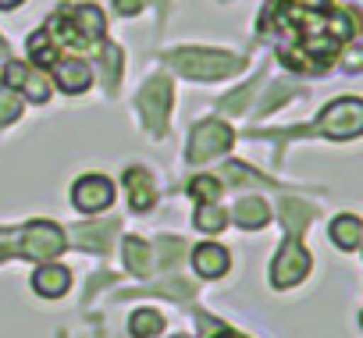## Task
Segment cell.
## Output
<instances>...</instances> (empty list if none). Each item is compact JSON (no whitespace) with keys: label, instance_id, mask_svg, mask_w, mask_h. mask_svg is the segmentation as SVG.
<instances>
[{"label":"cell","instance_id":"obj_26","mask_svg":"<svg viewBox=\"0 0 363 338\" xmlns=\"http://www.w3.org/2000/svg\"><path fill=\"white\" fill-rule=\"evenodd\" d=\"M22 4V0H0V8H4V11H11V8H18Z\"/></svg>","mask_w":363,"mask_h":338},{"label":"cell","instance_id":"obj_17","mask_svg":"<svg viewBox=\"0 0 363 338\" xmlns=\"http://www.w3.org/2000/svg\"><path fill=\"white\" fill-rule=\"evenodd\" d=\"M111 242H114V225H107V221L82 225V228L75 232V246H79V249H96V253H104V249H111Z\"/></svg>","mask_w":363,"mask_h":338},{"label":"cell","instance_id":"obj_10","mask_svg":"<svg viewBox=\"0 0 363 338\" xmlns=\"http://www.w3.org/2000/svg\"><path fill=\"white\" fill-rule=\"evenodd\" d=\"M50 72H54V79L65 93H86L89 82H93V68L82 57H61Z\"/></svg>","mask_w":363,"mask_h":338},{"label":"cell","instance_id":"obj_2","mask_svg":"<svg viewBox=\"0 0 363 338\" xmlns=\"http://www.w3.org/2000/svg\"><path fill=\"white\" fill-rule=\"evenodd\" d=\"M167 61L186 79H203V82L235 75L242 68V57L225 54V50H207V47H178V50H171Z\"/></svg>","mask_w":363,"mask_h":338},{"label":"cell","instance_id":"obj_8","mask_svg":"<svg viewBox=\"0 0 363 338\" xmlns=\"http://www.w3.org/2000/svg\"><path fill=\"white\" fill-rule=\"evenodd\" d=\"M72 203H75L82 214L107 210V207L114 203V186H111V179H104V175H82V179L72 186Z\"/></svg>","mask_w":363,"mask_h":338},{"label":"cell","instance_id":"obj_12","mask_svg":"<svg viewBox=\"0 0 363 338\" xmlns=\"http://www.w3.org/2000/svg\"><path fill=\"white\" fill-rule=\"evenodd\" d=\"M68 285H72V274H68V267H61V264H43V267L33 274V288H36L43 299H61V295L68 292Z\"/></svg>","mask_w":363,"mask_h":338},{"label":"cell","instance_id":"obj_9","mask_svg":"<svg viewBox=\"0 0 363 338\" xmlns=\"http://www.w3.org/2000/svg\"><path fill=\"white\" fill-rule=\"evenodd\" d=\"M4 82H8V89H15V93H22V96H29L36 103H43L50 96V82L40 72H33L29 64H22V61H8Z\"/></svg>","mask_w":363,"mask_h":338},{"label":"cell","instance_id":"obj_15","mask_svg":"<svg viewBox=\"0 0 363 338\" xmlns=\"http://www.w3.org/2000/svg\"><path fill=\"white\" fill-rule=\"evenodd\" d=\"M232 218H235V225L239 228H264L267 225V218H271V210H267V203L260 200V196H246V200H239L235 203V210H232Z\"/></svg>","mask_w":363,"mask_h":338},{"label":"cell","instance_id":"obj_19","mask_svg":"<svg viewBox=\"0 0 363 338\" xmlns=\"http://www.w3.org/2000/svg\"><path fill=\"white\" fill-rule=\"evenodd\" d=\"M225 221H228L225 207H218V203H200V207H196V228H200V232H207V235L225 232Z\"/></svg>","mask_w":363,"mask_h":338},{"label":"cell","instance_id":"obj_25","mask_svg":"<svg viewBox=\"0 0 363 338\" xmlns=\"http://www.w3.org/2000/svg\"><path fill=\"white\" fill-rule=\"evenodd\" d=\"M345 68H349V72H359V68H363V47H356V50L345 54Z\"/></svg>","mask_w":363,"mask_h":338},{"label":"cell","instance_id":"obj_23","mask_svg":"<svg viewBox=\"0 0 363 338\" xmlns=\"http://www.w3.org/2000/svg\"><path fill=\"white\" fill-rule=\"evenodd\" d=\"M281 4H289L296 11H328V0H281Z\"/></svg>","mask_w":363,"mask_h":338},{"label":"cell","instance_id":"obj_11","mask_svg":"<svg viewBox=\"0 0 363 338\" xmlns=\"http://www.w3.org/2000/svg\"><path fill=\"white\" fill-rule=\"evenodd\" d=\"M193 267H196L200 278H221V274L232 267V257H228L225 246L203 242V246H196V253H193Z\"/></svg>","mask_w":363,"mask_h":338},{"label":"cell","instance_id":"obj_27","mask_svg":"<svg viewBox=\"0 0 363 338\" xmlns=\"http://www.w3.org/2000/svg\"><path fill=\"white\" fill-rule=\"evenodd\" d=\"M218 338H246V334H235V331H221Z\"/></svg>","mask_w":363,"mask_h":338},{"label":"cell","instance_id":"obj_5","mask_svg":"<svg viewBox=\"0 0 363 338\" xmlns=\"http://www.w3.org/2000/svg\"><path fill=\"white\" fill-rule=\"evenodd\" d=\"M232 142H235V132H232L225 121L211 118V121H200V125L193 128L186 157H189L193 164H203V160H214V157L228 153V150H232Z\"/></svg>","mask_w":363,"mask_h":338},{"label":"cell","instance_id":"obj_18","mask_svg":"<svg viewBox=\"0 0 363 338\" xmlns=\"http://www.w3.org/2000/svg\"><path fill=\"white\" fill-rule=\"evenodd\" d=\"M128 331H132L135 338H153V334L164 331V317H160L157 310H135L132 320H128Z\"/></svg>","mask_w":363,"mask_h":338},{"label":"cell","instance_id":"obj_6","mask_svg":"<svg viewBox=\"0 0 363 338\" xmlns=\"http://www.w3.org/2000/svg\"><path fill=\"white\" fill-rule=\"evenodd\" d=\"M65 232L57 228V225H50V221H33V225H26L22 232H18V253L26 257V260H54V257H61V249H65Z\"/></svg>","mask_w":363,"mask_h":338},{"label":"cell","instance_id":"obj_7","mask_svg":"<svg viewBox=\"0 0 363 338\" xmlns=\"http://www.w3.org/2000/svg\"><path fill=\"white\" fill-rule=\"evenodd\" d=\"M135 107H139L143 125H146L153 135H160V132L167 128V111H171V82H167L164 75L150 79V82L143 86V93H139Z\"/></svg>","mask_w":363,"mask_h":338},{"label":"cell","instance_id":"obj_1","mask_svg":"<svg viewBox=\"0 0 363 338\" xmlns=\"http://www.w3.org/2000/svg\"><path fill=\"white\" fill-rule=\"evenodd\" d=\"M47 36L57 47H93L104 40V15L93 4L82 8H61L50 22H47Z\"/></svg>","mask_w":363,"mask_h":338},{"label":"cell","instance_id":"obj_3","mask_svg":"<svg viewBox=\"0 0 363 338\" xmlns=\"http://www.w3.org/2000/svg\"><path fill=\"white\" fill-rule=\"evenodd\" d=\"M313 132L335 139V142H345V139H356L363 135V100H352V96H342L335 103H328L313 125Z\"/></svg>","mask_w":363,"mask_h":338},{"label":"cell","instance_id":"obj_14","mask_svg":"<svg viewBox=\"0 0 363 338\" xmlns=\"http://www.w3.org/2000/svg\"><path fill=\"white\" fill-rule=\"evenodd\" d=\"M125 267H128L132 274L146 278V274L153 271V246H150L146 239H139V235H128V239H125Z\"/></svg>","mask_w":363,"mask_h":338},{"label":"cell","instance_id":"obj_20","mask_svg":"<svg viewBox=\"0 0 363 338\" xmlns=\"http://www.w3.org/2000/svg\"><path fill=\"white\" fill-rule=\"evenodd\" d=\"M22 107H26V100H22V93H15V89H0V128L4 125H11L18 114H22Z\"/></svg>","mask_w":363,"mask_h":338},{"label":"cell","instance_id":"obj_22","mask_svg":"<svg viewBox=\"0 0 363 338\" xmlns=\"http://www.w3.org/2000/svg\"><path fill=\"white\" fill-rule=\"evenodd\" d=\"M104 79H107V86H118V79H121V50L114 43L104 47Z\"/></svg>","mask_w":363,"mask_h":338},{"label":"cell","instance_id":"obj_4","mask_svg":"<svg viewBox=\"0 0 363 338\" xmlns=\"http://www.w3.org/2000/svg\"><path fill=\"white\" fill-rule=\"evenodd\" d=\"M299 232L303 228H285V242H281V249L271 264V285L274 288H292L310 274V253L303 249Z\"/></svg>","mask_w":363,"mask_h":338},{"label":"cell","instance_id":"obj_13","mask_svg":"<svg viewBox=\"0 0 363 338\" xmlns=\"http://www.w3.org/2000/svg\"><path fill=\"white\" fill-rule=\"evenodd\" d=\"M125 189H128V200H132V207L139 214H146L153 207V200H157L153 179H150V171H143V167H128L125 171Z\"/></svg>","mask_w":363,"mask_h":338},{"label":"cell","instance_id":"obj_21","mask_svg":"<svg viewBox=\"0 0 363 338\" xmlns=\"http://www.w3.org/2000/svg\"><path fill=\"white\" fill-rule=\"evenodd\" d=\"M189 193H193L200 203H218V200H221V182L211 179V175H200V179H193Z\"/></svg>","mask_w":363,"mask_h":338},{"label":"cell","instance_id":"obj_16","mask_svg":"<svg viewBox=\"0 0 363 338\" xmlns=\"http://www.w3.org/2000/svg\"><path fill=\"white\" fill-rule=\"evenodd\" d=\"M331 242H335L338 249H356V246L363 242V221L352 218V214L335 218V221H331Z\"/></svg>","mask_w":363,"mask_h":338},{"label":"cell","instance_id":"obj_24","mask_svg":"<svg viewBox=\"0 0 363 338\" xmlns=\"http://www.w3.org/2000/svg\"><path fill=\"white\" fill-rule=\"evenodd\" d=\"M143 4H146V0H114V8H118L121 15H139Z\"/></svg>","mask_w":363,"mask_h":338}]
</instances>
